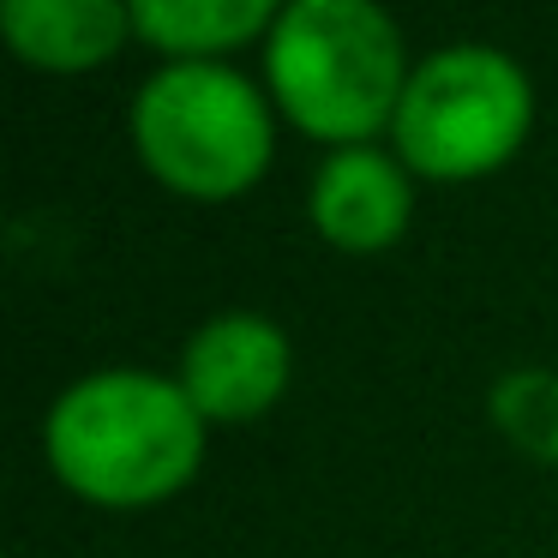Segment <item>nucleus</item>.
Masks as SVG:
<instances>
[{"label": "nucleus", "mask_w": 558, "mask_h": 558, "mask_svg": "<svg viewBox=\"0 0 558 558\" xmlns=\"http://www.w3.org/2000/svg\"><path fill=\"white\" fill-rule=\"evenodd\" d=\"M43 450L66 493L109 510H138L181 493L205 462V414L181 378L109 366L54 397Z\"/></svg>", "instance_id": "f257e3e1"}, {"label": "nucleus", "mask_w": 558, "mask_h": 558, "mask_svg": "<svg viewBox=\"0 0 558 558\" xmlns=\"http://www.w3.org/2000/svg\"><path fill=\"white\" fill-rule=\"evenodd\" d=\"M133 150L169 193L222 205L270 169V102L222 61H169L133 97Z\"/></svg>", "instance_id": "7ed1b4c3"}, {"label": "nucleus", "mask_w": 558, "mask_h": 558, "mask_svg": "<svg viewBox=\"0 0 558 558\" xmlns=\"http://www.w3.org/2000/svg\"><path fill=\"white\" fill-rule=\"evenodd\" d=\"M493 421L517 450L558 462V373L553 366H517L493 385Z\"/></svg>", "instance_id": "1a4fd4ad"}, {"label": "nucleus", "mask_w": 558, "mask_h": 558, "mask_svg": "<svg viewBox=\"0 0 558 558\" xmlns=\"http://www.w3.org/2000/svg\"><path fill=\"white\" fill-rule=\"evenodd\" d=\"M277 19L282 7L270 0H138L133 7V31L169 61H217L222 49L270 37Z\"/></svg>", "instance_id": "6e6552de"}, {"label": "nucleus", "mask_w": 558, "mask_h": 558, "mask_svg": "<svg viewBox=\"0 0 558 558\" xmlns=\"http://www.w3.org/2000/svg\"><path fill=\"white\" fill-rule=\"evenodd\" d=\"M414 217V186L402 157L373 145L330 150L313 174V229L337 253H385L402 241Z\"/></svg>", "instance_id": "423d86ee"}, {"label": "nucleus", "mask_w": 558, "mask_h": 558, "mask_svg": "<svg viewBox=\"0 0 558 558\" xmlns=\"http://www.w3.org/2000/svg\"><path fill=\"white\" fill-rule=\"evenodd\" d=\"M181 390L205 421H258L289 390V337L265 313H222L193 330L181 354Z\"/></svg>", "instance_id": "39448f33"}, {"label": "nucleus", "mask_w": 558, "mask_h": 558, "mask_svg": "<svg viewBox=\"0 0 558 558\" xmlns=\"http://www.w3.org/2000/svg\"><path fill=\"white\" fill-rule=\"evenodd\" d=\"M529 126V73L505 49L457 43L409 73L390 138H397L402 169L426 174V181H474V174H493L498 162L517 157Z\"/></svg>", "instance_id": "20e7f679"}, {"label": "nucleus", "mask_w": 558, "mask_h": 558, "mask_svg": "<svg viewBox=\"0 0 558 558\" xmlns=\"http://www.w3.org/2000/svg\"><path fill=\"white\" fill-rule=\"evenodd\" d=\"M0 31L19 61L43 73H85V66L114 61L126 37H138L133 7L121 0H7Z\"/></svg>", "instance_id": "0eeeda50"}, {"label": "nucleus", "mask_w": 558, "mask_h": 558, "mask_svg": "<svg viewBox=\"0 0 558 558\" xmlns=\"http://www.w3.org/2000/svg\"><path fill=\"white\" fill-rule=\"evenodd\" d=\"M270 97L301 133L349 150L397 121L409 90L402 31L373 0H294L265 37Z\"/></svg>", "instance_id": "f03ea898"}]
</instances>
